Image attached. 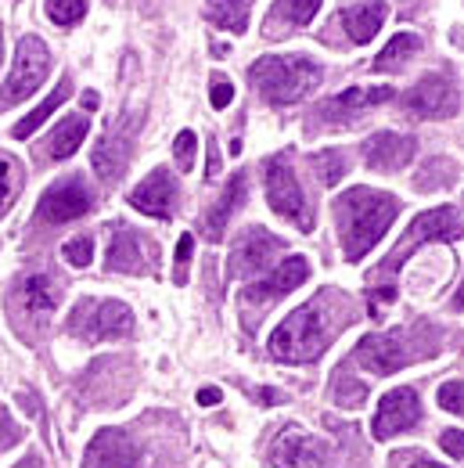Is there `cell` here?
Wrapping results in <instances>:
<instances>
[{"label": "cell", "instance_id": "1", "mask_svg": "<svg viewBox=\"0 0 464 468\" xmlns=\"http://www.w3.org/2000/svg\"><path fill=\"white\" fill-rule=\"evenodd\" d=\"M396 213H400V202L386 192H375V187H349L346 195H338L335 220H338V238H342L346 259L360 263L386 238Z\"/></svg>", "mask_w": 464, "mask_h": 468}, {"label": "cell", "instance_id": "25", "mask_svg": "<svg viewBox=\"0 0 464 468\" xmlns=\"http://www.w3.org/2000/svg\"><path fill=\"white\" fill-rule=\"evenodd\" d=\"M421 51V37L418 33H396L382 51H379V58H375V72H396V69H403V62H411L414 54Z\"/></svg>", "mask_w": 464, "mask_h": 468}, {"label": "cell", "instance_id": "46", "mask_svg": "<svg viewBox=\"0 0 464 468\" xmlns=\"http://www.w3.org/2000/svg\"><path fill=\"white\" fill-rule=\"evenodd\" d=\"M411 468H443V464H436V461H414Z\"/></svg>", "mask_w": 464, "mask_h": 468}, {"label": "cell", "instance_id": "6", "mask_svg": "<svg viewBox=\"0 0 464 468\" xmlns=\"http://www.w3.org/2000/svg\"><path fill=\"white\" fill-rule=\"evenodd\" d=\"M266 202L277 217L292 220L299 231H313V217H310V206H306V195L303 187L289 166V159L273 155L266 159Z\"/></svg>", "mask_w": 464, "mask_h": 468}, {"label": "cell", "instance_id": "4", "mask_svg": "<svg viewBox=\"0 0 464 468\" xmlns=\"http://www.w3.org/2000/svg\"><path fill=\"white\" fill-rule=\"evenodd\" d=\"M464 234V224H460V213L453 206H439V209H428V213H418L414 224L407 227V234L400 238V245L382 259V274H396L421 245L428 242H460Z\"/></svg>", "mask_w": 464, "mask_h": 468}, {"label": "cell", "instance_id": "30", "mask_svg": "<svg viewBox=\"0 0 464 468\" xmlns=\"http://www.w3.org/2000/svg\"><path fill=\"white\" fill-rule=\"evenodd\" d=\"M86 15V0H47V19L54 26H76Z\"/></svg>", "mask_w": 464, "mask_h": 468}, {"label": "cell", "instance_id": "44", "mask_svg": "<svg viewBox=\"0 0 464 468\" xmlns=\"http://www.w3.org/2000/svg\"><path fill=\"white\" fill-rule=\"evenodd\" d=\"M15 468H44V461H40L37 454H29V457H22V461H19Z\"/></svg>", "mask_w": 464, "mask_h": 468}, {"label": "cell", "instance_id": "13", "mask_svg": "<svg viewBox=\"0 0 464 468\" xmlns=\"http://www.w3.org/2000/svg\"><path fill=\"white\" fill-rule=\"evenodd\" d=\"M356 364L375 371V374H396L403 364H411V349L403 342V332H375V335H363L356 346Z\"/></svg>", "mask_w": 464, "mask_h": 468}, {"label": "cell", "instance_id": "10", "mask_svg": "<svg viewBox=\"0 0 464 468\" xmlns=\"http://www.w3.org/2000/svg\"><path fill=\"white\" fill-rule=\"evenodd\" d=\"M270 461H273V468H331L328 447L317 443L313 436H306L299 425L281 429V436L270 447Z\"/></svg>", "mask_w": 464, "mask_h": 468}, {"label": "cell", "instance_id": "28", "mask_svg": "<svg viewBox=\"0 0 464 468\" xmlns=\"http://www.w3.org/2000/svg\"><path fill=\"white\" fill-rule=\"evenodd\" d=\"M321 8V0H273V15L289 26H310Z\"/></svg>", "mask_w": 464, "mask_h": 468}, {"label": "cell", "instance_id": "17", "mask_svg": "<svg viewBox=\"0 0 464 468\" xmlns=\"http://www.w3.org/2000/svg\"><path fill=\"white\" fill-rule=\"evenodd\" d=\"M360 152H363V162H367L370 169H379V173H396V169H403V166L414 159L418 141H414L411 134L379 130V134H370V137L363 141Z\"/></svg>", "mask_w": 464, "mask_h": 468}, {"label": "cell", "instance_id": "15", "mask_svg": "<svg viewBox=\"0 0 464 468\" xmlns=\"http://www.w3.org/2000/svg\"><path fill=\"white\" fill-rule=\"evenodd\" d=\"M421 418V404H418V393L411 386L403 390H393L379 400V411H375V422H370V432H375V439H389L396 432H407L414 429Z\"/></svg>", "mask_w": 464, "mask_h": 468}, {"label": "cell", "instance_id": "36", "mask_svg": "<svg viewBox=\"0 0 464 468\" xmlns=\"http://www.w3.org/2000/svg\"><path fill=\"white\" fill-rule=\"evenodd\" d=\"M15 443H22V429L15 425V418H12L8 407H0V450H8Z\"/></svg>", "mask_w": 464, "mask_h": 468}, {"label": "cell", "instance_id": "37", "mask_svg": "<svg viewBox=\"0 0 464 468\" xmlns=\"http://www.w3.org/2000/svg\"><path fill=\"white\" fill-rule=\"evenodd\" d=\"M12 195H15V166L0 155V209L12 202Z\"/></svg>", "mask_w": 464, "mask_h": 468}, {"label": "cell", "instance_id": "34", "mask_svg": "<svg viewBox=\"0 0 464 468\" xmlns=\"http://www.w3.org/2000/svg\"><path fill=\"white\" fill-rule=\"evenodd\" d=\"M191 249H195V238H191V234H180V242H176V270H173V281H176V285H188Z\"/></svg>", "mask_w": 464, "mask_h": 468}, {"label": "cell", "instance_id": "42", "mask_svg": "<svg viewBox=\"0 0 464 468\" xmlns=\"http://www.w3.org/2000/svg\"><path fill=\"white\" fill-rule=\"evenodd\" d=\"M256 400H259V404H266V407L285 404V397H281V393H277V390H266V386H263V390H256Z\"/></svg>", "mask_w": 464, "mask_h": 468}, {"label": "cell", "instance_id": "11", "mask_svg": "<svg viewBox=\"0 0 464 468\" xmlns=\"http://www.w3.org/2000/svg\"><path fill=\"white\" fill-rule=\"evenodd\" d=\"M407 109H411L418 119H450V116H457V109H460V94H457V86H453L446 76L432 72V76H425V79H418V83L411 86Z\"/></svg>", "mask_w": 464, "mask_h": 468}, {"label": "cell", "instance_id": "2", "mask_svg": "<svg viewBox=\"0 0 464 468\" xmlns=\"http://www.w3.org/2000/svg\"><path fill=\"white\" fill-rule=\"evenodd\" d=\"M248 83L270 105H296L321 86V65L306 54H263L252 62Z\"/></svg>", "mask_w": 464, "mask_h": 468}, {"label": "cell", "instance_id": "33", "mask_svg": "<svg viewBox=\"0 0 464 468\" xmlns=\"http://www.w3.org/2000/svg\"><path fill=\"white\" fill-rule=\"evenodd\" d=\"M61 256L72 263V267H86L90 259H94V242H90L86 234H79V238H72V242H65V249H61Z\"/></svg>", "mask_w": 464, "mask_h": 468}, {"label": "cell", "instance_id": "32", "mask_svg": "<svg viewBox=\"0 0 464 468\" xmlns=\"http://www.w3.org/2000/svg\"><path fill=\"white\" fill-rule=\"evenodd\" d=\"M195 148H199V137L191 134V130H180L176 134V141H173V155H176V166L188 173L191 166H195Z\"/></svg>", "mask_w": 464, "mask_h": 468}, {"label": "cell", "instance_id": "3", "mask_svg": "<svg viewBox=\"0 0 464 468\" xmlns=\"http://www.w3.org/2000/svg\"><path fill=\"white\" fill-rule=\"evenodd\" d=\"M324 349V314L317 303L292 310L270 335V357L281 364H306L317 360Z\"/></svg>", "mask_w": 464, "mask_h": 468}, {"label": "cell", "instance_id": "12", "mask_svg": "<svg viewBox=\"0 0 464 468\" xmlns=\"http://www.w3.org/2000/svg\"><path fill=\"white\" fill-rule=\"evenodd\" d=\"M90 209H94V195L86 192L79 177L51 184L47 192H44V199H40V206H37V213H40L44 224H69V220L86 217Z\"/></svg>", "mask_w": 464, "mask_h": 468}, {"label": "cell", "instance_id": "18", "mask_svg": "<svg viewBox=\"0 0 464 468\" xmlns=\"http://www.w3.org/2000/svg\"><path fill=\"white\" fill-rule=\"evenodd\" d=\"M130 206L148 213V217H159V220H169L173 209H176V180L166 166H155L134 192H130Z\"/></svg>", "mask_w": 464, "mask_h": 468}, {"label": "cell", "instance_id": "7", "mask_svg": "<svg viewBox=\"0 0 464 468\" xmlns=\"http://www.w3.org/2000/svg\"><path fill=\"white\" fill-rule=\"evenodd\" d=\"M47 72H51V54H47L44 40L40 37H22L19 51H15V69H12L8 83H4V90H0V105L8 109V105L26 102L29 94L40 90Z\"/></svg>", "mask_w": 464, "mask_h": 468}, {"label": "cell", "instance_id": "24", "mask_svg": "<svg viewBox=\"0 0 464 468\" xmlns=\"http://www.w3.org/2000/svg\"><path fill=\"white\" fill-rule=\"evenodd\" d=\"M86 130H90V119H86V116H65V119L54 127V134L47 137V152H51V159L61 162V159L76 155V148L86 141Z\"/></svg>", "mask_w": 464, "mask_h": 468}, {"label": "cell", "instance_id": "20", "mask_svg": "<svg viewBox=\"0 0 464 468\" xmlns=\"http://www.w3.org/2000/svg\"><path fill=\"white\" fill-rule=\"evenodd\" d=\"M112 274H144L148 259H144V238L130 227V224H116L112 227V242H109V263Z\"/></svg>", "mask_w": 464, "mask_h": 468}, {"label": "cell", "instance_id": "43", "mask_svg": "<svg viewBox=\"0 0 464 468\" xmlns=\"http://www.w3.org/2000/svg\"><path fill=\"white\" fill-rule=\"evenodd\" d=\"M79 102H83V112H94V109H98V94H94V90H86Z\"/></svg>", "mask_w": 464, "mask_h": 468}, {"label": "cell", "instance_id": "16", "mask_svg": "<svg viewBox=\"0 0 464 468\" xmlns=\"http://www.w3.org/2000/svg\"><path fill=\"white\" fill-rule=\"evenodd\" d=\"M306 277H310V263H306V256H289L281 267H273V270H270V277L252 281L241 300H245V303H259V307H266V303H273L277 296L296 292Z\"/></svg>", "mask_w": 464, "mask_h": 468}, {"label": "cell", "instance_id": "27", "mask_svg": "<svg viewBox=\"0 0 464 468\" xmlns=\"http://www.w3.org/2000/svg\"><path fill=\"white\" fill-rule=\"evenodd\" d=\"M245 4L248 0H209V19L220 26V29H234L241 33L245 29Z\"/></svg>", "mask_w": 464, "mask_h": 468}, {"label": "cell", "instance_id": "29", "mask_svg": "<svg viewBox=\"0 0 464 468\" xmlns=\"http://www.w3.org/2000/svg\"><path fill=\"white\" fill-rule=\"evenodd\" d=\"M313 169H317V177H321V184H324V187H335V184L346 177L349 162H346V155H342V152L328 148V152H317V155H313Z\"/></svg>", "mask_w": 464, "mask_h": 468}, {"label": "cell", "instance_id": "21", "mask_svg": "<svg viewBox=\"0 0 464 468\" xmlns=\"http://www.w3.org/2000/svg\"><path fill=\"white\" fill-rule=\"evenodd\" d=\"M245 192H248V184H245V173H234L231 180H227V187H224V195L213 202V209L202 217V234L209 238V242H224V231H227V224H231V217L241 209V202H245Z\"/></svg>", "mask_w": 464, "mask_h": 468}, {"label": "cell", "instance_id": "45", "mask_svg": "<svg viewBox=\"0 0 464 468\" xmlns=\"http://www.w3.org/2000/svg\"><path fill=\"white\" fill-rule=\"evenodd\" d=\"M453 310H460V314H464V281H460V289H457V296H453Z\"/></svg>", "mask_w": 464, "mask_h": 468}, {"label": "cell", "instance_id": "22", "mask_svg": "<svg viewBox=\"0 0 464 468\" xmlns=\"http://www.w3.org/2000/svg\"><path fill=\"white\" fill-rule=\"evenodd\" d=\"M386 19H389L386 0H360V4L342 12V26H346L353 44H370V40H375V33L386 26Z\"/></svg>", "mask_w": 464, "mask_h": 468}, {"label": "cell", "instance_id": "5", "mask_svg": "<svg viewBox=\"0 0 464 468\" xmlns=\"http://www.w3.org/2000/svg\"><path fill=\"white\" fill-rule=\"evenodd\" d=\"M69 335L86 339V342H109V339H126L134 332V310L119 300H83L69 314Z\"/></svg>", "mask_w": 464, "mask_h": 468}, {"label": "cell", "instance_id": "9", "mask_svg": "<svg viewBox=\"0 0 464 468\" xmlns=\"http://www.w3.org/2000/svg\"><path fill=\"white\" fill-rule=\"evenodd\" d=\"M277 252H281V238L270 234L266 227H248V231H241L238 242L231 245L227 274H231V277H252V274L266 270Z\"/></svg>", "mask_w": 464, "mask_h": 468}, {"label": "cell", "instance_id": "14", "mask_svg": "<svg viewBox=\"0 0 464 468\" xmlns=\"http://www.w3.org/2000/svg\"><path fill=\"white\" fill-rule=\"evenodd\" d=\"M79 468H141V450L126 429H102Z\"/></svg>", "mask_w": 464, "mask_h": 468}, {"label": "cell", "instance_id": "23", "mask_svg": "<svg viewBox=\"0 0 464 468\" xmlns=\"http://www.w3.org/2000/svg\"><path fill=\"white\" fill-rule=\"evenodd\" d=\"M58 300H61V289L54 285V277H47V274H29V277L22 281V303H26V310H29L33 317L44 321L47 314H54Z\"/></svg>", "mask_w": 464, "mask_h": 468}, {"label": "cell", "instance_id": "26", "mask_svg": "<svg viewBox=\"0 0 464 468\" xmlns=\"http://www.w3.org/2000/svg\"><path fill=\"white\" fill-rule=\"evenodd\" d=\"M69 94H72V83H69V79H61V83L47 94V98H44V102H40V105H37V109H33V112L19 123V127H15V137H19V141H26L33 130H40V127L51 119V112H54V109H61V105L69 102Z\"/></svg>", "mask_w": 464, "mask_h": 468}, {"label": "cell", "instance_id": "41", "mask_svg": "<svg viewBox=\"0 0 464 468\" xmlns=\"http://www.w3.org/2000/svg\"><path fill=\"white\" fill-rule=\"evenodd\" d=\"M220 173V152H216V141H209V166H206V180H216Z\"/></svg>", "mask_w": 464, "mask_h": 468}, {"label": "cell", "instance_id": "35", "mask_svg": "<svg viewBox=\"0 0 464 468\" xmlns=\"http://www.w3.org/2000/svg\"><path fill=\"white\" fill-rule=\"evenodd\" d=\"M439 407L450 415H464V382H443L439 386Z\"/></svg>", "mask_w": 464, "mask_h": 468}, {"label": "cell", "instance_id": "19", "mask_svg": "<svg viewBox=\"0 0 464 468\" xmlns=\"http://www.w3.org/2000/svg\"><path fill=\"white\" fill-rule=\"evenodd\" d=\"M389 98H396L393 86H349V90L335 94L331 102H324V105L317 109V116L328 119V123H346V119H353L356 112H363V109H370V105H382V102H389Z\"/></svg>", "mask_w": 464, "mask_h": 468}, {"label": "cell", "instance_id": "38", "mask_svg": "<svg viewBox=\"0 0 464 468\" xmlns=\"http://www.w3.org/2000/svg\"><path fill=\"white\" fill-rule=\"evenodd\" d=\"M439 443H443V450H446L450 457H464V432H460V429H446V432L439 436Z\"/></svg>", "mask_w": 464, "mask_h": 468}, {"label": "cell", "instance_id": "31", "mask_svg": "<svg viewBox=\"0 0 464 468\" xmlns=\"http://www.w3.org/2000/svg\"><path fill=\"white\" fill-rule=\"evenodd\" d=\"M335 400L342 407H360L367 400V386L356 382V379H349V374H338V379H335Z\"/></svg>", "mask_w": 464, "mask_h": 468}, {"label": "cell", "instance_id": "8", "mask_svg": "<svg viewBox=\"0 0 464 468\" xmlns=\"http://www.w3.org/2000/svg\"><path fill=\"white\" fill-rule=\"evenodd\" d=\"M134 137H137V112L123 116L119 123H112L105 130V137L94 144V155H90V162H94V173L102 180H119L126 162H130V152H134Z\"/></svg>", "mask_w": 464, "mask_h": 468}, {"label": "cell", "instance_id": "39", "mask_svg": "<svg viewBox=\"0 0 464 468\" xmlns=\"http://www.w3.org/2000/svg\"><path fill=\"white\" fill-rule=\"evenodd\" d=\"M209 98H213V109H227V105L234 102V86H231V83H213Z\"/></svg>", "mask_w": 464, "mask_h": 468}, {"label": "cell", "instance_id": "40", "mask_svg": "<svg viewBox=\"0 0 464 468\" xmlns=\"http://www.w3.org/2000/svg\"><path fill=\"white\" fill-rule=\"evenodd\" d=\"M220 400H224V393H220L216 386H206V390H199V404H202V407H216Z\"/></svg>", "mask_w": 464, "mask_h": 468}]
</instances>
